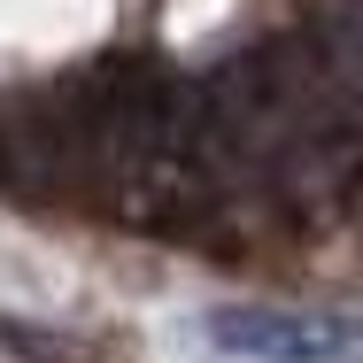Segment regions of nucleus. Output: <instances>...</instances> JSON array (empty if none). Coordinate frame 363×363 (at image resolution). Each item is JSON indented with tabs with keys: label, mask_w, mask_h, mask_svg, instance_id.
Returning <instances> with one entry per match:
<instances>
[{
	"label": "nucleus",
	"mask_w": 363,
	"mask_h": 363,
	"mask_svg": "<svg viewBox=\"0 0 363 363\" xmlns=\"http://www.w3.org/2000/svg\"><path fill=\"white\" fill-rule=\"evenodd\" d=\"M209 340L247 363H325L363 340V317L348 309H271V301H224L209 309Z\"/></svg>",
	"instance_id": "1"
}]
</instances>
